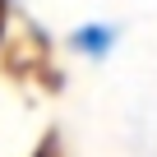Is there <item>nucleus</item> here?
I'll use <instances>...</instances> for the list:
<instances>
[{
    "label": "nucleus",
    "instance_id": "f257e3e1",
    "mask_svg": "<svg viewBox=\"0 0 157 157\" xmlns=\"http://www.w3.org/2000/svg\"><path fill=\"white\" fill-rule=\"evenodd\" d=\"M120 46V28L116 23H78L74 33H69V51L74 56H83V60H106L111 51Z\"/></svg>",
    "mask_w": 157,
    "mask_h": 157
}]
</instances>
